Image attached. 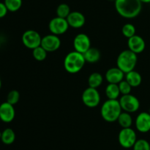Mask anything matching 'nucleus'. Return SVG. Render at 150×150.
Listing matches in <instances>:
<instances>
[{"instance_id": "nucleus-25", "label": "nucleus", "mask_w": 150, "mask_h": 150, "mask_svg": "<svg viewBox=\"0 0 150 150\" xmlns=\"http://www.w3.org/2000/svg\"><path fill=\"white\" fill-rule=\"evenodd\" d=\"M47 51L41 46L32 49V56L38 61H43L47 57Z\"/></svg>"}, {"instance_id": "nucleus-3", "label": "nucleus", "mask_w": 150, "mask_h": 150, "mask_svg": "<svg viewBox=\"0 0 150 150\" xmlns=\"http://www.w3.org/2000/svg\"><path fill=\"white\" fill-rule=\"evenodd\" d=\"M85 60L83 54L76 51L69 52L64 60V69L70 74L79 73L84 66Z\"/></svg>"}, {"instance_id": "nucleus-19", "label": "nucleus", "mask_w": 150, "mask_h": 150, "mask_svg": "<svg viewBox=\"0 0 150 150\" xmlns=\"http://www.w3.org/2000/svg\"><path fill=\"white\" fill-rule=\"evenodd\" d=\"M105 93L108 99H117L121 94L118 84L108 83L105 88Z\"/></svg>"}, {"instance_id": "nucleus-1", "label": "nucleus", "mask_w": 150, "mask_h": 150, "mask_svg": "<svg viewBox=\"0 0 150 150\" xmlns=\"http://www.w3.org/2000/svg\"><path fill=\"white\" fill-rule=\"evenodd\" d=\"M115 9L118 14L127 19L137 17L142 10L140 0H116Z\"/></svg>"}, {"instance_id": "nucleus-10", "label": "nucleus", "mask_w": 150, "mask_h": 150, "mask_svg": "<svg viewBox=\"0 0 150 150\" xmlns=\"http://www.w3.org/2000/svg\"><path fill=\"white\" fill-rule=\"evenodd\" d=\"M40 46L47 52H54L59 49L61 40L58 35L50 34L42 37Z\"/></svg>"}, {"instance_id": "nucleus-20", "label": "nucleus", "mask_w": 150, "mask_h": 150, "mask_svg": "<svg viewBox=\"0 0 150 150\" xmlns=\"http://www.w3.org/2000/svg\"><path fill=\"white\" fill-rule=\"evenodd\" d=\"M103 82V77L102 74L98 72H93L89 75L88 78V85L89 87L98 89Z\"/></svg>"}, {"instance_id": "nucleus-24", "label": "nucleus", "mask_w": 150, "mask_h": 150, "mask_svg": "<svg viewBox=\"0 0 150 150\" xmlns=\"http://www.w3.org/2000/svg\"><path fill=\"white\" fill-rule=\"evenodd\" d=\"M70 13H71V10H70V6L65 3H62V4H59L58 7H57V10H56L57 16L63 18V19H67Z\"/></svg>"}, {"instance_id": "nucleus-18", "label": "nucleus", "mask_w": 150, "mask_h": 150, "mask_svg": "<svg viewBox=\"0 0 150 150\" xmlns=\"http://www.w3.org/2000/svg\"><path fill=\"white\" fill-rule=\"evenodd\" d=\"M83 54L86 62L89 63H95L100 59V51L94 47H90Z\"/></svg>"}, {"instance_id": "nucleus-31", "label": "nucleus", "mask_w": 150, "mask_h": 150, "mask_svg": "<svg viewBox=\"0 0 150 150\" xmlns=\"http://www.w3.org/2000/svg\"><path fill=\"white\" fill-rule=\"evenodd\" d=\"M140 1L142 3V4H143V3H147V4L149 3V4L150 3V0H140Z\"/></svg>"}, {"instance_id": "nucleus-21", "label": "nucleus", "mask_w": 150, "mask_h": 150, "mask_svg": "<svg viewBox=\"0 0 150 150\" xmlns=\"http://www.w3.org/2000/svg\"><path fill=\"white\" fill-rule=\"evenodd\" d=\"M16 140V133L11 128H6L1 132V141L6 145H10L14 143Z\"/></svg>"}, {"instance_id": "nucleus-28", "label": "nucleus", "mask_w": 150, "mask_h": 150, "mask_svg": "<svg viewBox=\"0 0 150 150\" xmlns=\"http://www.w3.org/2000/svg\"><path fill=\"white\" fill-rule=\"evenodd\" d=\"M133 150H150V143L145 139H137L133 146Z\"/></svg>"}, {"instance_id": "nucleus-27", "label": "nucleus", "mask_w": 150, "mask_h": 150, "mask_svg": "<svg viewBox=\"0 0 150 150\" xmlns=\"http://www.w3.org/2000/svg\"><path fill=\"white\" fill-rule=\"evenodd\" d=\"M19 99H20V93L17 90H12L7 94L6 101L13 105H15L18 102Z\"/></svg>"}, {"instance_id": "nucleus-22", "label": "nucleus", "mask_w": 150, "mask_h": 150, "mask_svg": "<svg viewBox=\"0 0 150 150\" xmlns=\"http://www.w3.org/2000/svg\"><path fill=\"white\" fill-rule=\"evenodd\" d=\"M117 121L119 124L122 126V128H129L131 127L133 124V118L130 113L122 111L120 113Z\"/></svg>"}, {"instance_id": "nucleus-26", "label": "nucleus", "mask_w": 150, "mask_h": 150, "mask_svg": "<svg viewBox=\"0 0 150 150\" xmlns=\"http://www.w3.org/2000/svg\"><path fill=\"white\" fill-rule=\"evenodd\" d=\"M136 29L135 26L130 23L125 24L122 28V32L123 35L127 38H131L133 35H136Z\"/></svg>"}, {"instance_id": "nucleus-6", "label": "nucleus", "mask_w": 150, "mask_h": 150, "mask_svg": "<svg viewBox=\"0 0 150 150\" xmlns=\"http://www.w3.org/2000/svg\"><path fill=\"white\" fill-rule=\"evenodd\" d=\"M81 99L83 104L89 108L98 107L100 102V95L96 88L88 87L83 91L81 96Z\"/></svg>"}, {"instance_id": "nucleus-35", "label": "nucleus", "mask_w": 150, "mask_h": 150, "mask_svg": "<svg viewBox=\"0 0 150 150\" xmlns=\"http://www.w3.org/2000/svg\"><path fill=\"white\" fill-rule=\"evenodd\" d=\"M0 48H1V41H0Z\"/></svg>"}, {"instance_id": "nucleus-12", "label": "nucleus", "mask_w": 150, "mask_h": 150, "mask_svg": "<svg viewBox=\"0 0 150 150\" xmlns=\"http://www.w3.org/2000/svg\"><path fill=\"white\" fill-rule=\"evenodd\" d=\"M16 116V110L14 105L7 101H4L0 104V120L4 123H10Z\"/></svg>"}, {"instance_id": "nucleus-8", "label": "nucleus", "mask_w": 150, "mask_h": 150, "mask_svg": "<svg viewBox=\"0 0 150 150\" xmlns=\"http://www.w3.org/2000/svg\"><path fill=\"white\" fill-rule=\"evenodd\" d=\"M22 43L26 48L34 49L41 45L42 37L40 34L34 29L25 31L22 35Z\"/></svg>"}, {"instance_id": "nucleus-29", "label": "nucleus", "mask_w": 150, "mask_h": 150, "mask_svg": "<svg viewBox=\"0 0 150 150\" xmlns=\"http://www.w3.org/2000/svg\"><path fill=\"white\" fill-rule=\"evenodd\" d=\"M118 85L119 88H120V94H121L122 95L130 94V92H131V85H130L126 80H124V79H123L122 81H121V82L118 84Z\"/></svg>"}, {"instance_id": "nucleus-4", "label": "nucleus", "mask_w": 150, "mask_h": 150, "mask_svg": "<svg viewBox=\"0 0 150 150\" xmlns=\"http://www.w3.org/2000/svg\"><path fill=\"white\" fill-rule=\"evenodd\" d=\"M137 54L130 49H126L121 51L117 59V67L125 74H127L134 70L137 64Z\"/></svg>"}, {"instance_id": "nucleus-9", "label": "nucleus", "mask_w": 150, "mask_h": 150, "mask_svg": "<svg viewBox=\"0 0 150 150\" xmlns=\"http://www.w3.org/2000/svg\"><path fill=\"white\" fill-rule=\"evenodd\" d=\"M69 27L70 26L67 23V19L58 16L53 18L48 24V29L51 33L58 36L65 33L68 30Z\"/></svg>"}, {"instance_id": "nucleus-11", "label": "nucleus", "mask_w": 150, "mask_h": 150, "mask_svg": "<svg viewBox=\"0 0 150 150\" xmlns=\"http://www.w3.org/2000/svg\"><path fill=\"white\" fill-rule=\"evenodd\" d=\"M73 47L75 51L84 54L91 47L90 38L85 33L78 34L73 39Z\"/></svg>"}, {"instance_id": "nucleus-34", "label": "nucleus", "mask_w": 150, "mask_h": 150, "mask_svg": "<svg viewBox=\"0 0 150 150\" xmlns=\"http://www.w3.org/2000/svg\"><path fill=\"white\" fill-rule=\"evenodd\" d=\"M108 1H115L116 0H108Z\"/></svg>"}, {"instance_id": "nucleus-17", "label": "nucleus", "mask_w": 150, "mask_h": 150, "mask_svg": "<svg viewBox=\"0 0 150 150\" xmlns=\"http://www.w3.org/2000/svg\"><path fill=\"white\" fill-rule=\"evenodd\" d=\"M125 80L131 85L132 88H136L142 84V76L140 73L133 70L125 74Z\"/></svg>"}, {"instance_id": "nucleus-32", "label": "nucleus", "mask_w": 150, "mask_h": 150, "mask_svg": "<svg viewBox=\"0 0 150 150\" xmlns=\"http://www.w3.org/2000/svg\"><path fill=\"white\" fill-rule=\"evenodd\" d=\"M1 79H0V90H1Z\"/></svg>"}, {"instance_id": "nucleus-16", "label": "nucleus", "mask_w": 150, "mask_h": 150, "mask_svg": "<svg viewBox=\"0 0 150 150\" xmlns=\"http://www.w3.org/2000/svg\"><path fill=\"white\" fill-rule=\"evenodd\" d=\"M125 74L118 67H113L108 69L105 75V79L108 83L119 84L123 80Z\"/></svg>"}, {"instance_id": "nucleus-33", "label": "nucleus", "mask_w": 150, "mask_h": 150, "mask_svg": "<svg viewBox=\"0 0 150 150\" xmlns=\"http://www.w3.org/2000/svg\"><path fill=\"white\" fill-rule=\"evenodd\" d=\"M1 132H0V139H1Z\"/></svg>"}, {"instance_id": "nucleus-23", "label": "nucleus", "mask_w": 150, "mask_h": 150, "mask_svg": "<svg viewBox=\"0 0 150 150\" xmlns=\"http://www.w3.org/2000/svg\"><path fill=\"white\" fill-rule=\"evenodd\" d=\"M4 3L8 11L14 13L20 10L23 4V1L22 0H4Z\"/></svg>"}, {"instance_id": "nucleus-2", "label": "nucleus", "mask_w": 150, "mask_h": 150, "mask_svg": "<svg viewBox=\"0 0 150 150\" xmlns=\"http://www.w3.org/2000/svg\"><path fill=\"white\" fill-rule=\"evenodd\" d=\"M122 112L120 101L117 99H108L102 104L100 115L107 122H114L117 121L120 113Z\"/></svg>"}, {"instance_id": "nucleus-30", "label": "nucleus", "mask_w": 150, "mask_h": 150, "mask_svg": "<svg viewBox=\"0 0 150 150\" xmlns=\"http://www.w3.org/2000/svg\"><path fill=\"white\" fill-rule=\"evenodd\" d=\"M7 13H8V10L4 3L0 2V19H2L4 16H6Z\"/></svg>"}, {"instance_id": "nucleus-13", "label": "nucleus", "mask_w": 150, "mask_h": 150, "mask_svg": "<svg viewBox=\"0 0 150 150\" xmlns=\"http://www.w3.org/2000/svg\"><path fill=\"white\" fill-rule=\"evenodd\" d=\"M135 126L139 132L146 133L150 131V113L142 112L136 117Z\"/></svg>"}, {"instance_id": "nucleus-15", "label": "nucleus", "mask_w": 150, "mask_h": 150, "mask_svg": "<svg viewBox=\"0 0 150 150\" xmlns=\"http://www.w3.org/2000/svg\"><path fill=\"white\" fill-rule=\"evenodd\" d=\"M66 19H67L69 26L74 29L81 28L86 22L84 15L79 11L71 12Z\"/></svg>"}, {"instance_id": "nucleus-37", "label": "nucleus", "mask_w": 150, "mask_h": 150, "mask_svg": "<svg viewBox=\"0 0 150 150\" xmlns=\"http://www.w3.org/2000/svg\"><path fill=\"white\" fill-rule=\"evenodd\" d=\"M149 4H150V3H149Z\"/></svg>"}, {"instance_id": "nucleus-14", "label": "nucleus", "mask_w": 150, "mask_h": 150, "mask_svg": "<svg viewBox=\"0 0 150 150\" xmlns=\"http://www.w3.org/2000/svg\"><path fill=\"white\" fill-rule=\"evenodd\" d=\"M128 49L138 54L143 52L146 48V42L140 35H135L131 38H128L127 41Z\"/></svg>"}, {"instance_id": "nucleus-36", "label": "nucleus", "mask_w": 150, "mask_h": 150, "mask_svg": "<svg viewBox=\"0 0 150 150\" xmlns=\"http://www.w3.org/2000/svg\"><path fill=\"white\" fill-rule=\"evenodd\" d=\"M149 113H150V107H149Z\"/></svg>"}, {"instance_id": "nucleus-5", "label": "nucleus", "mask_w": 150, "mask_h": 150, "mask_svg": "<svg viewBox=\"0 0 150 150\" xmlns=\"http://www.w3.org/2000/svg\"><path fill=\"white\" fill-rule=\"evenodd\" d=\"M118 141L120 146L123 148H133L137 141V135L134 129L131 127L122 128L119 132Z\"/></svg>"}, {"instance_id": "nucleus-7", "label": "nucleus", "mask_w": 150, "mask_h": 150, "mask_svg": "<svg viewBox=\"0 0 150 150\" xmlns=\"http://www.w3.org/2000/svg\"><path fill=\"white\" fill-rule=\"evenodd\" d=\"M119 101L122 111L129 113L138 111L140 107V101L139 99L130 94L122 96Z\"/></svg>"}]
</instances>
